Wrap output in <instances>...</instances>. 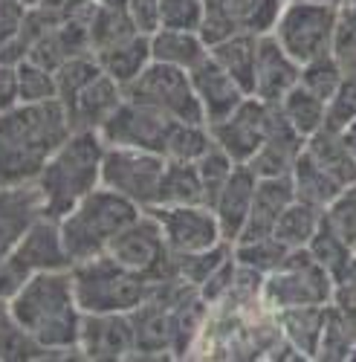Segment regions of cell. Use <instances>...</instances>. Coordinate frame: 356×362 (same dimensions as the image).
<instances>
[{
  "instance_id": "obj_54",
  "label": "cell",
  "mask_w": 356,
  "mask_h": 362,
  "mask_svg": "<svg viewBox=\"0 0 356 362\" xmlns=\"http://www.w3.org/2000/svg\"><path fill=\"white\" fill-rule=\"evenodd\" d=\"M350 4H356V0H350Z\"/></svg>"
},
{
  "instance_id": "obj_27",
  "label": "cell",
  "mask_w": 356,
  "mask_h": 362,
  "mask_svg": "<svg viewBox=\"0 0 356 362\" xmlns=\"http://www.w3.org/2000/svg\"><path fill=\"white\" fill-rule=\"evenodd\" d=\"M93 55L99 58L102 70H105L116 84L128 87L148 64L154 62V58H151V35H142V33H139V35L122 41V44H113V47L99 49V52H93Z\"/></svg>"
},
{
  "instance_id": "obj_49",
  "label": "cell",
  "mask_w": 356,
  "mask_h": 362,
  "mask_svg": "<svg viewBox=\"0 0 356 362\" xmlns=\"http://www.w3.org/2000/svg\"><path fill=\"white\" fill-rule=\"evenodd\" d=\"M125 6L142 35H154L160 29V0H125Z\"/></svg>"
},
{
  "instance_id": "obj_33",
  "label": "cell",
  "mask_w": 356,
  "mask_h": 362,
  "mask_svg": "<svg viewBox=\"0 0 356 362\" xmlns=\"http://www.w3.org/2000/svg\"><path fill=\"white\" fill-rule=\"evenodd\" d=\"M206 203L203 180L197 174L194 163H168L162 183H160V197L157 206H197Z\"/></svg>"
},
{
  "instance_id": "obj_5",
  "label": "cell",
  "mask_w": 356,
  "mask_h": 362,
  "mask_svg": "<svg viewBox=\"0 0 356 362\" xmlns=\"http://www.w3.org/2000/svg\"><path fill=\"white\" fill-rule=\"evenodd\" d=\"M73 290L81 313H134L151 296L154 284L110 255H99L70 267Z\"/></svg>"
},
{
  "instance_id": "obj_13",
  "label": "cell",
  "mask_w": 356,
  "mask_h": 362,
  "mask_svg": "<svg viewBox=\"0 0 356 362\" xmlns=\"http://www.w3.org/2000/svg\"><path fill=\"white\" fill-rule=\"evenodd\" d=\"M174 128V119L136 105L131 99H122L110 119L99 128V136L105 139V145H122V148H142V151H157L162 154L168 134Z\"/></svg>"
},
{
  "instance_id": "obj_29",
  "label": "cell",
  "mask_w": 356,
  "mask_h": 362,
  "mask_svg": "<svg viewBox=\"0 0 356 362\" xmlns=\"http://www.w3.org/2000/svg\"><path fill=\"white\" fill-rule=\"evenodd\" d=\"M290 177H292L295 197L304 200V203H313V206H321V209L333 206L342 197V192H348L321 165H316V160L307 154V151H302V157L295 163Z\"/></svg>"
},
{
  "instance_id": "obj_7",
  "label": "cell",
  "mask_w": 356,
  "mask_h": 362,
  "mask_svg": "<svg viewBox=\"0 0 356 362\" xmlns=\"http://www.w3.org/2000/svg\"><path fill=\"white\" fill-rule=\"evenodd\" d=\"M336 18H339L336 4L287 0L284 9H281V18L273 29V35L299 64H310V62H316V58L331 55Z\"/></svg>"
},
{
  "instance_id": "obj_40",
  "label": "cell",
  "mask_w": 356,
  "mask_h": 362,
  "mask_svg": "<svg viewBox=\"0 0 356 362\" xmlns=\"http://www.w3.org/2000/svg\"><path fill=\"white\" fill-rule=\"evenodd\" d=\"M287 247L275 235L261 238V240H247V244H235V261L249 269H258L261 276L273 273V269L287 258Z\"/></svg>"
},
{
  "instance_id": "obj_4",
  "label": "cell",
  "mask_w": 356,
  "mask_h": 362,
  "mask_svg": "<svg viewBox=\"0 0 356 362\" xmlns=\"http://www.w3.org/2000/svg\"><path fill=\"white\" fill-rule=\"evenodd\" d=\"M142 212L145 209H139L128 197L116 194L105 186L90 192L70 215H64L61 221H58L70 261L81 264V261L107 255L116 235L125 226H131Z\"/></svg>"
},
{
  "instance_id": "obj_11",
  "label": "cell",
  "mask_w": 356,
  "mask_h": 362,
  "mask_svg": "<svg viewBox=\"0 0 356 362\" xmlns=\"http://www.w3.org/2000/svg\"><path fill=\"white\" fill-rule=\"evenodd\" d=\"M206 15L200 38L215 47L232 35H270L287 0H203Z\"/></svg>"
},
{
  "instance_id": "obj_52",
  "label": "cell",
  "mask_w": 356,
  "mask_h": 362,
  "mask_svg": "<svg viewBox=\"0 0 356 362\" xmlns=\"http://www.w3.org/2000/svg\"><path fill=\"white\" fill-rule=\"evenodd\" d=\"M93 4H99V6H105V4H125V0H93Z\"/></svg>"
},
{
  "instance_id": "obj_24",
  "label": "cell",
  "mask_w": 356,
  "mask_h": 362,
  "mask_svg": "<svg viewBox=\"0 0 356 362\" xmlns=\"http://www.w3.org/2000/svg\"><path fill=\"white\" fill-rule=\"evenodd\" d=\"M281 330V339L299 354V356H319L324 319H328V305H307V308H287L273 313Z\"/></svg>"
},
{
  "instance_id": "obj_35",
  "label": "cell",
  "mask_w": 356,
  "mask_h": 362,
  "mask_svg": "<svg viewBox=\"0 0 356 362\" xmlns=\"http://www.w3.org/2000/svg\"><path fill=\"white\" fill-rule=\"evenodd\" d=\"M139 35V29L128 12L125 4H105L96 9L93 15V23H90V47L93 52L99 49H107L113 44H122L128 38Z\"/></svg>"
},
{
  "instance_id": "obj_17",
  "label": "cell",
  "mask_w": 356,
  "mask_h": 362,
  "mask_svg": "<svg viewBox=\"0 0 356 362\" xmlns=\"http://www.w3.org/2000/svg\"><path fill=\"white\" fill-rule=\"evenodd\" d=\"M304 142L307 139L287 122V116L281 113V107L273 105L263 145L258 148V154L249 160V168L258 177H290L295 163H299V157H302V151H304Z\"/></svg>"
},
{
  "instance_id": "obj_2",
  "label": "cell",
  "mask_w": 356,
  "mask_h": 362,
  "mask_svg": "<svg viewBox=\"0 0 356 362\" xmlns=\"http://www.w3.org/2000/svg\"><path fill=\"white\" fill-rule=\"evenodd\" d=\"M9 310L44 351H78L84 313L76 301L70 269L35 273L9 301Z\"/></svg>"
},
{
  "instance_id": "obj_37",
  "label": "cell",
  "mask_w": 356,
  "mask_h": 362,
  "mask_svg": "<svg viewBox=\"0 0 356 362\" xmlns=\"http://www.w3.org/2000/svg\"><path fill=\"white\" fill-rule=\"evenodd\" d=\"M44 348L35 337L12 316L9 305H0V362H29L44 359Z\"/></svg>"
},
{
  "instance_id": "obj_20",
  "label": "cell",
  "mask_w": 356,
  "mask_h": 362,
  "mask_svg": "<svg viewBox=\"0 0 356 362\" xmlns=\"http://www.w3.org/2000/svg\"><path fill=\"white\" fill-rule=\"evenodd\" d=\"M295 200V189H292V177H258L255 186V200L249 209L247 226L241 232V238L235 244H247V240H261L270 238L275 232L278 218L284 215V209ZM232 244V247H235Z\"/></svg>"
},
{
  "instance_id": "obj_6",
  "label": "cell",
  "mask_w": 356,
  "mask_h": 362,
  "mask_svg": "<svg viewBox=\"0 0 356 362\" xmlns=\"http://www.w3.org/2000/svg\"><path fill=\"white\" fill-rule=\"evenodd\" d=\"M333 296V276L310 255V250H290L273 273L263 276L261 305L266 313H278L287 308L331 305Z\"/></svg>"
},
{
  "instance_id": "obj_8",
  "label": "cell",
  "mask_w": 356,
  "mask_h": 362,
  "mask_svg": "<svg viewBox=\"0 0 356 362\" xmlns=\"http://www.w3.org/2000/svg\"><path fill=\"white\" fill-rule=\"evenodd\" d=\"M125 99L151 107L174 122H194V125H206V116L200 107V99L194 93V84L189 70L180 67H168L160 62L148 64L128 87H122Z\"/></svg>"
},
{
  "instance_id": "obj_47",
  "label": "cell",
  "mask_w": 356,
  "mask_h": 362,
  "mask_svg": "<svg viewBox=\"0 0 356 362\" xmlns=\"http://www.w3.org/2000/svg\"><path fill=\"white\" fill-rule=\"evenodd\" d=\"M32 276L35 273L15 252L0 258V305H9V301L23 290V284L32 279Z\"/></svg>"
},
{
  "instance_id": "obj_31",
  "label": "cell",
  "mask_w": 356,
  "mask_h": 362,
  "mask_svg": "<svg viewBox=\"0 0 356 362\" xmlns=\"http://www.w3.org/2000/svg\"><path fill=\"white\" fill-rule=\"evenodd\" d=\"M321 221H324V209L321 206H313V203H304V200L295 197L284 209V215L278 218L273 235L281 240L287 250H307L313 235L321 226Z\"/></svg>"
},
{
  "instance_id": "obj_14",
  "label": "cell",
  "mask_w": 356,
  "mask_h": 362,
  "mask_svg": "<svg viewBox=\"0 0 356 362\" xmlns=\"http://www.w3.org/2000/svg\"><path fill=\"white\" fill-rule=\"evenodd\" d=\"M270 110H273V105H266L255 96H247L226 119L209 125L215 145L220 151H226L237 165H249V160L263 145L266 125H270Z\"/></svg>"
},
{
  "instance_id": "obj_3",
  "label": "cell",
  "mask_w": 356,
  "mask_h": 362,
  "mask_svg": "<svg viewBox=\"0 0 356 362\" xmlns=\"http://www.w3.org/2000/svg\"><path fill=\"white\" fill-rule=\"evenodd\" d=\"M105 148L107 145L99 131H73L70 139L49 157V163L35 177L47 218L61 221L102 186Z\"/></svg>"
},
{
  "instance_id": "obj_39",
  "label": "cell",
  "mask_w": 356,
  "mask_h": 362,
  "mask_svg": "<svg viewBox=\"0 0 356 362\" xmlns=\"http://www.w3.org/2000/svg\"><path fill=\"white\" fill-rule=\"evenodd\" d=\"M105 70L99 64V58L93 52H84V55H76L70 62H64L61 67L55 70V84H58V99L64 105L73 102L81 90L90 84L93 78H99Z\"/></svg>"
},
{
  "instance_id": "obj_42",
  "label": "cell",
  "mask_w": 356,
  "mask_h": 362,
  "mask_svg": "<svg viewBox=\"0 0 356 362\" xmlns=\"http://www.w3.org/2000/svg\"><path fill=\"white\" fill-rule=\"evenodd\" d=\"M331 55L345 73H356V4H350V0H345L339 6Z\"/></svg>"
},
{
  "instance_id": "obj_18",
  "label": "cell",
  "mask_w": 356,
  "mask_h": 362,
  "mask_svg": "<svg viewBox=\"0 0 356 362\" xmlns=\"http://www.w3.org/2000/svg\"><path fill=\"white\" fill-rule=\"evenodd\" d=\"M38 218H44V200L35 183H0V258L15 252Z\"/></svg>"
},
{
  "instance_id": "obj_26",
  "label": "cell",
  "mask_w": 356,
  "mask_h": 362,
  "mask_svg": "<svg viewBox=\"0 0 356 362\" xmlns=\"http://www.w3.org/2000/svg\"><path fill=\"white\" fill-rule=\"evenodd\" d=\"M209 55V44L191 29H157L151 35V58L168 67L194 70Z\"/></svg>"
},
{
  "instance_id": "obj_10",
  "label": "cell",
  "mask_w": 356,
  "mask_h": 362,
  "mask_svg": "<svg viewBox=\"0 0 356 362\" xmlns=\"http://www.w3.org/2000/svg\"><path fill=\"white\" fill-rule=\"evenodd\" d=\"M165 165L168 160L157 154V151L107 145L102 160V186L128 197L139 209H151L157 206V197H160Z\"/></svg>"
},
{
  "instance_id": "obj_43",
  "label": "cell",
  "mask_w": 356,
  "mask_h": 362,
  "mask_svg": "<svg viewBox=\"0 0 356 362\" xmlns=\"http://www.w3.org/2000/svg\"><path fill=\"white\" fill-rule=\"evenodd\" d=\"M194 165H197V174H200V180H203L206 206H212V203H215V197H218V192L223 189V183L229 180V174L235 171V165H237V163L226 154V151H220L218 145H212L209 154H203Z\"/></svg>"
},
{
  "instance_id": "obj_38",
  "label": "cell",
  "mask_w": 356,
  "mask_h": 362,
  "mask_svg": "<svg viewBox=\"0 0 356 362\" xmlns=\"http://www.w3.org/2000/svg\"><path fill=\"white\" fill-rule=\"evenodd\" d=\"M232 255H235V247L229 244V240H223V244H218V247H212V250H203V252L174 255V258H177V276H180L183 281H189L191 287L200 290L206 281L212 279L215 269H220Z\"/></svg>"
},
{
  "instance_id": "obj_1",
  "label": "cell",
  "mask_w": 356,
  "mask_h": 362,
  "mask_svg": "<svg viewBox=\"0 0 356 362\" xmlns=\"http://www.w3.org/2000/svg\"><path fill=\"white\" fill-rule=\"evenodd\" d=\"M73 134L61 99L20 102L0 113V183H35L41 168Z\"/></svg>"
},
{
  "instance_id": "obj_45",
  "label": "cell",
  "mask_w": 356,
  "mask_h": 362,
  "mask_svg": "<svg viewBox=\"0 0 356 362\" xmlns=\"http://www.w3.org/2000/svg\"><path fill=\"white\" fill-rule=\"evenodd\" d=\"M353 122H356V73H345L339 90L328 102V119H324V128L348 131Z\"/></svg>"
},
{
  "instance_id": "obj_30",
  "label": "cell",
  "mask_w": 356,
  "mask_h": 362,
  "mask_svg": "<svg viewBox=\"0 0 356 362\" xmlns=\"http://www.w3.org/2000/svg\"><path fill=\"white\" fill-rule=\"evenodd\" d=\"M307 250H310V255H313V258L333 276L336 284H342V281L350 276L353 261H356L353 247L345 240V235L328 221V215H324V221H321L319 232L313 235V240H310V247H307Z\"/></svg>"
},
{
  "instance_id": "obj_21",
  "label": "cell",
  "mask_w": 356,
  "mask_h": 362,
  "mask_svg": "<svg viewBox=\"0 0 356 362\" xmlns=\"http://www.w3.org/2000/svg\"><path fill=\"white\" fill-rule=\"evenodd\" d=\"M255 186H258V174L249 165H235V171L229 174V180L212 203V212L218 215L223 240H229V244H235L247 226L249 209L255 200Z\"/></svg>"
},
{
  "instance_id": "obj_25",
  "label": "cell",
  "mask_w": 356,
  "mask_h": 362,
  "mask_svg": "<svg viewBox=\"0 0 356 362\" xmlns=\"http://www.w3.org/2000/svg\"><path fill=\"white\" fill-rule=\"evenodd\" d=\"M304 151L316 160V165H321L328 171L342 189L356 186V154L348 145L342 131H331L321 128L319 134H313L304 142Z\"/></svg>"
},
{
  "instance_id": "obj_41",
  "label": "cell",
  "mask_w": 356,
  "mask_h": 362,
  "mask_svg": "<svg viewBox=\"0 0 356 362\" xmlns=\"http://www.w3.org/2000/svg\"><path fill=\"white\" fill-rule=\"evenodd\" d=\"M342 78H345V70L339 67V62L333 55H324V58H316V62H310V64H302L299 84L304 90H310L313 96H319L321 102H331L333 93L339 90V84H342Z\"/></svg>"
},
{
  "instance_id": "obj_16",
  "label": "cell",
  "mask_w": 356,
  "mask_h": 362,
  "mask_svg": "<svg viewBox=\"0 0 356 362\" xmlns=\"http://www.w3.org/2000/svg\"><path fill=\"white\" fill-rule=\"evenodd\" d=\"M302 78V64L275 41V35H261L258 38V58H255V87L252 96L278 105L290 90Z\"/></svg>"
},
{
  "instance_id": "obj_44",
  "label": "cell",
  "mask_w": 356,
  "mask_h": 362,
  "mask_svg": "<svg viewBox=\"0 0 356 362\" xmlns=\"http://www.w3.org/2000/svg\"><path fill=\"white\" fill-rule=\"evenodd\" d=\"M18 81H20V102L58 99L55 73L41 67V64H35V62H20L18 64Z\"/></svg>"
},
{
  "instance_id": "obj_53",
  "label": "cell",
  "mask_w": 356,
  "mask_h": 362,
  "mask_svg": "<svg viewBox=\"0 0 356 362\" xmlns=\"http://www.w3.org/2000/svg\"><path fill=\"white\" fill-rule=\"evenodd\" d=\"M319 4H336V6H342L345 0H319Z\"/></svg>"
},
{
  "instance_id": "obj_32",
  "label": "cell",
  "mask_w": 356,
  "mask_h": 362,
  "mask_svg": "<svg viewBox=\"0 0 356 362\" xmlns=\"http://www.w3.org/2000/svg\"><path fill=\"white\" fill-rule=\"evenodd\" d=\"M353 356H356V310L331 301L316 359H353Z\"/></svg>"
},
{
  "instance_id": "obj_12",
  "label": "cell",
  "mask_w": 356,
  "mask_h": 362,
  "mask_svg": "<svg viewBox=\"0 0 356 362\" xmlns=\"http://www.w3.org/2000/svg\"><path fill=\"white\" fill-rule=\"evenodd\" d=\"M162 226L165 244L174 255H189L203 252L223 244V232L218 223V215L212 206L197 203V206H151L148 209Z\"/></svg>"
},
{
  "instance_id": "obj_28",
  "label": "cell",
  "mask_w": 356,
  "mask_h": 362,
  "mask_svg": "<svg viewBox=\"0 0 356 362\" xmlns=\"http://www.w3.org/2000/svg\"><path fill=\"white\" fill-rule=\"evenodd\" d=\"M258 38L261 35H232L215 47H209V55L215 62L244 87V93L252 96V87H255V58H258Z\"/></svg>"
},
{
  "instance_id": "obj_22",
  "label": "cell",
  "mask_w": 356,
  "mask_h": 362,
  "mask_svg": "<svg viewBox=\"0 0 356 362\" xmlns=\"http://www.w3.org/2000/svg\"><path fill=\"white\" fill-rule=\"evenodd\" d=\"M15 255L32 269V273H58V269H70L73 261L64 250L61 226L55 218H38L23 235V240L15 247Z\"/></svg>"
},
{
  "instance_id": "obj_9",
  "label": "cell",
  "mask_w": 356,
  "mask_h": 362,
  "mask_svg": "<svg viewBox=\"0 0 356 362\" xmlns=\"http://www.w3.org/2000/svg\"><path fill=\"white\" fill-rule=\"evenodd\" d=\"M107 255L116 264L128 267L131 273L145 276L151 284H162V281H171V279H180V276H177V258H174V252L165 244L162 226H160V221L151 212H148V209L131 226H125L122 232L116 235V240L110 244Z\"/></svg>"
},
{
  "instance_id": "obj_51",
  "label": "cell",
  "mask_w": 356,
  "mask_h": 362,
  "mask_svg": "<svg viewBox=\"0 0 356 362\" xmlns=\"http://www.w3.org/2000/svg\"><path fill=\"white\" fill-rule=\"evenodd\" d=\"M342 134H345V139H348V145L353 148V154H356V122H353V125H350L348 131H342Z\"/></svg>"
},
{
  "instance_id": "obj_36",
  "label": "cell",
  "mask_w": 356,
  "mask_h": 362,
  "mask_svg": "<svg viewBox=\"0 0 356 362\" xmlns=\"http://www.w3.org/2000/svg\"><path fill=\"white\" fill-rule=\"evenodd\" d=\"M215 145L209 125H194V122H174L162 157L168 163H197L203 154H209Z\"/></svg>"
},
{
  "instance_id": "obj_46",
  "label": "cell",
  "mask_w": 356,
  "mask_h": 362,
  "mask_svg": "<svg viewBox=\"0 0 356 362\" xmlns=\"http://www.w3.org/2000/svg\"><path fill=\"white\" fill-rule=\"evenodd\" d=\"M206 15L203 0H160V29H191L200 33Z\"/></svg>"
},
{
  "instance_id": "obj_48",
  "label": "cell",
  "mask_w": 356,
  "mask_h": 362,
  "mask_svg": "<svg viewBox=\"0 0 356 362\" xmlns=\"http://www.w3.org/2000/svg\"><path fill=\"white\" fill-rule=\"evenodd\" d=\"M26 15H29V6L23 0H0V52L23 33Z\"/></svg>"
},
{
  "instance_id": "obj_50",
  "label": "cell",
  "mask_w": 356,
  "mask_h": 362,
  "mask_svg": "<svg viewBox=\"0 0 356 362\" xmlns=\"http://www.w3.org/2000/svg\"><path fill=\"white\" fill-rule=\"evenodd\" d=\"M20 105V81H18V64L0 62V113Z\"/></svg>"
},
{
  "instance_id": "obj_23",
  "label": "cell",
  "mask_w": 356,
  "mask_h": 362,
  "mask_svg": "<svg viewBox=\"0 0 356 362\" xmlns=\"http://www.w3.org/2000/svg\"><path fill=\"white\" fill-rule=\"evenodd\" d=\"M122 99H125L122 84H116L107 73H102L73 102L64 105L73 122V131H99L110 119V113L122 105Z\"/></svg>"
},
{
  "instance_id": "obj_15",
  "label": "cell",
  "mask_w": 356,
  "mask_h": 362,
  "mask_svg": "<svg viewBox=\"0 0 356 362\" xmlns=\"http://www.w3.org/2000/svg\"><path fill=\"white\" fill-rule=\"evenodd\" d=\"M78 351L84 359H131L136 351L131 313H84Z\"/></svg>"
},
{
  "instance_id": "obj_19",
  "label": "cell",
  "mask_w": 356,
  "mask_h": 362,
  "mask_svg": "<svg viewBox=\"0 0 356 362\" xmlns=\"http://www.w3.org/2000/svg\"><path fill=\"white\" fill-rule=\"evenodd\" d=\"M189 76H191V84H194V93H197V99H200L206 125L226 119L237 105L247 99L244 87L237 84V81L215 62L212 55H206Z\"/></svg>"
},
{
  "instance_id": "obj_34",
  "label": "cell",
  "mask_w": 356,
  "mask_h": 362,
  "mask_svg": "<svg viewBox=\"0 0 356 362\" xmlns=\"http://www.w3.org/2000/svg\"><path fill=\"white\" fill-rule=\"evenodd\" d=\"M278 107L287 116V122L304 139L319 134L324 128V119H328V102H321L319 96H313L310 90H304L302 84H295L290 93L278 102Z\"/></svg>"
}]
</instances>
